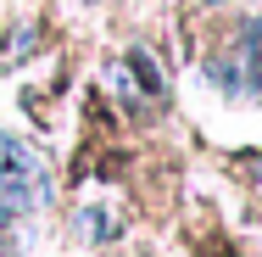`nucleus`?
Returning a JSON list of instances; mask_svg holds the SVG:
<instances>
[{
	"label": "nucleus",
	"mask_w": 262,
	"mask_h": 257,
	"mask_svg": "<svg viewBox=\"0 0 262 257\" xmlns=\"http://www.w3.org/2000/svg\"><path fill=\"white\" fill-rule=\"evenodd\" d=\"M246 45H257V56H251V84H262V23L246 28Z\"/></svg>",
	"instance_id": "1"
},
{
	"label": "nucleus",
	"mask_w": 262,
	"mask_h": 257,
	"mask_svg": "<svg viewBox=\"0 0 262 257\" xmlns=\"http://www.w3.org/2000/svg\"><path fill=\"white\" fill-rule=\"evenodd\" d=\"M212 6H217V0H212Z\"/></svg>",
	"instance_id": "2"
}]
</instances>
